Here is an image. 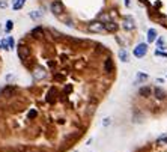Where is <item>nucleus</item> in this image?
<instances>
[{
  "label": "nucleus",
  "mask_w": 167,
  "mask_h": 152,
  "mask_svg": "<svg viewBox=\"0 0 167 152\" xmlns=\"http://www.w3.org/2000/svg\"><path fill=\"white\" fill-rule=\"evenodd\" d=\"M157 39V30L155 29H149L148 30V42H154Z\"/></svg>",
  "instance_id": "nucleus-6"
},
{
  "label": "nucleus",
  "mask_w": 167,
  "mask_h": 152,
  "mask_svg": "<svg viewBox=\"0 0 167 152\" xmlns=\"http://www.w3.org/2000/svg\"><path fill=\"white\" fill-rule=\"evenodd\" d=\"M62 9H63V6H62L60 2H53V3H51V12H53V14L59 15V14L62 12Z\"/></svg>",
  "instance_id": "nucleus-4"
},
{
  "label": "nucleus",
  "mask_w": 167,
  "mask_h": 152,
  "mask_svg": "<svg viewBox=\"0 0 167 152\" xmlns=\"http://www.w3.org/2000/svg\"><path fill=\"white\" fill-rule=\"evenodd\" d=\"M0 8H6V2H0Z\"/></svg>",
  "instance_id": "nucleus-20"
},
{
  "label": "nucleus",
  "mask_w": 167,
  "mask_h": 152,
  "mask_svg": "<svg viewBox=\"0 0 167 152\" xmlns=\"http://www.w3.org/2000/svg\"><path fill=\"white\" fill-rule=\"evenodd\" d=\"M146 53H148V45L146 44H138L134 48V56L136 57H145Z\"/></svg>",
  "instance_id": "nucleus-2"
},
{
  "label": "nucleus",
  "mask_w": 167,
  "mask_h": 152,
  "mask_svg": "<svg viewBox=\"0 0 167 152\" xmlns=\"http://www.w3.org/2000/svg\"><path fill=\"white\" fill-rule=\"evenodd\" d=\"M119 57H121L122 62H128V53L125 50H121V51H119Z\"/></svg>",
  "instance_id": "nucleus-12"
},
{
  "label": "nucleus",
  "mask_w": 167,
  "mask_h": 152,
  "mask_svg": "<svg viewBox=\"0 0 167 152\" xmlns=\"http://www.w3.org/2000/svg\"><path fill=\"white\" fill-rule=\"evenodd\" d=\"M125 5H127V6H130V0H125Z\"/></svg>",
  "instance_id": "nucleus-21"
},
{
  "label": "nucleus",
  "mask_w": 167,
  "mask_h": 152,
  "mask_svg": "<svg viewBox=\"0 0 167 152\" xmlns=\"http://www.w3.org/2000/svg\"><path fill=\"white\" fill-rule=\"evenodd\" d=\"M158 47H164V41H163L161 38L158 39Z\"/></svg>",
  "instance_id": "nucleus-17"
},
{
  "label": "nucleus",
  "mask_w": 167,
  "mask_h": 152,
  "mask_svg": "<svg viewBox=\"0 0 167 152\" xmlns=\"http://www.w3.org/2000/svg\"><path fill=\"white\" fill-rule=\"evenodd\" d=\"M0 47H2V44H0Z\"/></svg>",
  "instance_id": "nucleus-22"
},
{
  "label": "nucleus",
  "mask_w": 167,
  "mask_h": 152,
  "mask_svg": "<svg viewBox=\"0 0 167 152\" xmlns=\"http://www.w3.org/2000/svg\"><path fill=\"white\" fill-rule=\"evenodd\" d=\"M155 54H157V56H164V57H167V54H166V53H161V51H157Z\"/></svg>",
  "instance_id": "nucleus-18"
},
{
  "label": "nucleus",
  "mask_w": 167,
  "mask_h": 152,
  "mask_svg": "<svg viewBox=\"0 0 167 152\" xmlns=\"http://www.w3.org/2000/svg\"><path fill=\"white\" fill-rule=\"evenodd\" d=\"M44 77H45V71H44L42 68H38V69L35 71V79L39 80V79H44Z\"/></svg>",
  "instance_id": "nucleus-9"
},
{
  "label": "nucleus",
  "mask_w": 167,
  "mask_h": 152,
  "mask_svg": "<svg viewBox=\"0 0 167 152\" xmlns=\"http://www.w3.org/2000/svg\"><path fill=\"white\" fill-rule=\"evenodd\" d=\"M124 27H125L127 30L134 29V20H133V17H127V18H125V21H124Z\"/></svg>",
  "instance_id": "nucleus-5"
},
{
  "label": "nucleus",
  "mask_w": 167,
  "mask_h": 152,
  "mask_svg": "<svg viewBox=\"0 0 167 152\" xmlns=\"http://www.w3.org/2000/svg\"><path fill=\"white\" fill-rule=\"evenodd\" d=\"M89 30L90 32H97V33H103L105 32V26H104V23L101 21H93L89 24Z\"/></svg>",
  "instance_id": "nucleus-1"
},
{
  "label": "nucleus",
  "mask_w": 167,
  "mask_h": 152,
  "mask_svg": "<svg viewBox=\"0 0 167 152\" xmlns=\"http://www.w3.org/2000/svg\"><path fill=\"white\" fill-rule=\"evenodd\" d=\"M8 45H9V48H14L15 41H14V38H12V36H8Z\"/></svg>",
  "instance_id": "nucleus-15"
},
{
  "label": "nucleus",
  "mask_w": 167,
  "mask_h": 152,
  "mask_svg": "<svg viewBox=\"0 0 167 152\" xmlns=\"http://www.w3.org/2000/svg\"><path fill=\"white\" fill-rule=\"evenodd\" d=\"M26 3V0H15V3L12 5V8L15 9V11H18V9H21V6Z\"/></svg>",
  "instance_id": "nucleus-10"
},
{
  "label": "nucleus",
  "mask_w": 167,
  "mask_h": 152,
  "mask_svg": "<svg viewBox=\"0 0 167 152\" xmlns=\"http://www.w3.org/2000/svg\"><path fill=\"white\" fill-rule=\"evenodd\" d=\"M140 95L141 96H151V87H141L140 89Z\"/></svg>",
  "instance_id": "nucleus-13"
},
{
  "label": "nucleus",
  "mask_w": 167,
  "mask_h": 152,
  "mask_svg": "<svg viewBox=\"0 0 167 152\" xmlns=\"http://www.w3.org/2000/svg\"><path fill=\"white\" fill-rule=\"evenodd\" d=\"M105 26V32H116L117 30V24L114 23H104Z\"/></svg>",
  "instance_id": "nucleus-7"
},
{
  "label": "nucleus",
  "mask_w": 167,
  "mask_h": 152,
  "mask_svg": "<svg viewBox=\"0 0 167 152\" xmlns=\"http://www.w3.org/2000/svg\"><path fill=\"white\" fill-rule=\"evenodd\" d=\"M113 62H111V59H107L105 60V63H104V69H105V72H111L113 71Z\"/></svg>",
  "instance_id": "nucleus-8"
},
{
  "label": "nucleus",
  "mask_w": 167,
  "mask_h": 152,
  "mask_svg": "<svg viewBox=\"0 0 167 152\" xmlns=\"http://www.w3.org/2000/svg\"><path fill=\"white\" fill-rule=\"evenodd\" d=\"M30 17H32L33 20H39V18L42 17V14H41V12H36V11H33V12L30 14Z\"/></svg>",
  "instance_id": "nucleus-14"
},
{
  "label": "nucleus",
  "mask_w": 167,
  "mask_h": 152,
  "mask_svg": "<svg viewBox=\"0 0 167 152\" xmlns=\"http://www.w3.org/2000/svg\"><path fill=\"white\" fill-rule=\"evenodd\" d=\"M18 56H20L21 60H27L29 59V48L24 47L23 44H20V47H18Z\"/></svg>",
  "instance_id": "nucleus-3"
},
{
  "label": "nucleus",
  "mask_w": 167,
  "mask_h": 152,
  "mask_svg": "<svg viewBox=\"0 0 167 152\" xmlns=\"http://www.w3.org/2000/svg\"><path fill=\"white\" fill-rule=\"evenodd\" d=\"M154 93H155V96H157L158 99H163V98L166 96V93H164V90H161L160 87H157V89L154 90Z\"/></svg>",
  "instance_id": "nucleus-11"
},
{
  "label": "nucleus",
  "mask_w": 167,
  "mask_h": 152,
  "mask_svg": "<svg viewBox=\"0 0 167 152\" xmlns=\"http://www.w3.org/2000/svg\"><path fill=\"white\" fill-rule=\"evenodd\" d=\"M12 27H14V23H12V21L9 20V21L6 23V32H9V30H11Z\"/></svg>",
  "instance_id": "nucleus-16"
},
{
  "label": "nucleus",
  "mask_w": 167,
  "mask_h": 152,
  "mask_svg": "<svg viewBox=\"0 0 167 152\" xmlns=\"http://www.w3.org/2000/svg\"><path fill=\"white\" fill-rule=\"evenodd\" d=\"M33 116H36V112H35V110H32V112L29 113V117H33Z\"/></svg>",
  "instance_id": "nucleus-19"
}]
</instances>
